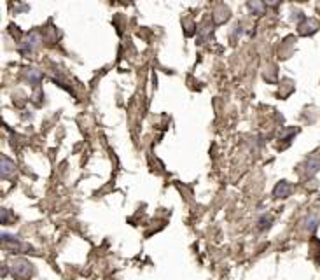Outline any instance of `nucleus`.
<instances>
[{
  "mask_svg": "<svg viewBox=\"0 0 320 280\" xmlns=\"http://www.w3.org/2000/svg\"><path fill=\"white\" fill-rule=\"evenodd\" d=\"M11 270H12V273H14V277L27 278L30 275V271H32V265H30L27 259H16L12 263Z\"/></svg>",
  "mask_w": 320,
  "mask_h": 280,
  "instance_id": "1",
  "label": "nucleus"
},
{
  "mask_svg": "<svg viewBox=\"0 0 320 280\" xmlns=\"http://www.w3.org/2000/svg\"><path fill=\"white\" fill-rule=\"evenodd\" d=\"M291 191H292V188L287 184V182H280V184L275 188V191H273V194H275V196H278V198H285V196H289V194H291Z\"/></svg>",
  "mask_w": 320,
  "mask_h": 280,
  "instance_id": "2",
  "label": "nucleus"
},
{
  "mask_svg": "<svg viewBox=\"0 0 320 280\" xmlns=\"http://www.w3.org/2000/svg\"><path fill=\"white\" fill-rule=\"evenodd\" d=\"M12 172H14V163H12L9 158L4 156L2 158V177H9Z\"/></svg>",
  "mask_w": 320,
  "mask_h": 280,
  "instance_id": "3",
  "label": "nucleus"
}]
</instances>
